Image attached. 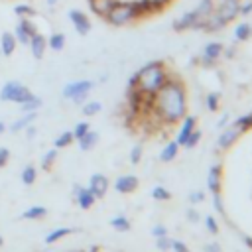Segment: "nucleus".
<instances>
[{"label": "nucleus", "instance_id": "obj_1", "mask_svg": "<svg viewBox=\"0 0 252 252\" xmlns=\"http://www.w3.org/2000/svg\"><path fill=\"white\" fill-rule=\"evenodd\" d=\"M187 100H185V87L181 81L169 77L165 85L154 94L152 114H156L165 124H175L185 116Z\"/></svg>", "mask_w": 252, "mask_h": 252}, {"label": "nucleus", "instance_id": "obj_2", "mask_svg": "<svg viewBox=\"0 0 252 252\" xmlns=\"http://www.w3.org/2000/svg\"><path fill=\"white\" fill-rule=\"evenodd\" d=\"M169 77H171V73L165 69V65L161 61H150L138 73H134L130 77L128 87H138L146 94H156L165 85V81Z\"/></svg>", "mask_w": 252, "mask_h": 252}, {"label": "nucleus", "instance_id": "obj_3", "mask_svg": "<svg viewBox=\"0 0 252 252\" xmlns=\"http://www.w3.org/2000/svg\"><path fill=\"white\" fill-rule=\"evenodd\" d=\"M213 12H215V2H213V0H201L193 10L181 14V16L171 24V28H173L175 32H187V30H201V32H203L205 22H207V18H209Z\"/></svg>", "mask_w": 252, "mask_h": 252}, {"label": "nucleus", "instance_id": "obj_4", "mask_svg": "<svg viewBox=\"0 0 252 252\" xmlns=\"http://www.w3.org/2000/svg\"><path fill=\"white\" fill-rule=\"evenodd\" d=\"M104 20L108 24H112V26L132 24L134 20H138V12H136L134 2H120V0H116V4L108 10V14L104 16Z\"/></svg>", "mask_w": 252, "mask_h": 252}, {"label": "nucleus", "instance_id": "obj_5", "mask_svg": "<svg viewBox=\"0 0 252 252\" xmlns=\"http://www.w3.org/2000/svg\"><path fill=\"white\" fill-rule=\"evenodd\" d=\"M32 96H33V93H32L26 85H22L20 81H8V83H4V87L0 89V100H4V102L22 104V102H26V100L32 98Z\"/></svg>", "mask_w": 252, "mask_h": 252}, {"label": "nucleus", "instance_id": "obj_6", "mask_svg": "<svg viewBox=\"0 0 252 252\" xmlns=\"http://www.w3.org/2000/svg\"><path fill=\"white\" fill-rule=\"evenodd\" d=\"M93 87H94V83L89 81V79L73 81V83H67L63 87V96L73 100V102H77V104H81V102H85V98H87V94L91 93Z\"/></svg>", "mask_w": 252, "mask_h": 252}, {"label": "nucleus", "instance_id": "obj_7", "mask_svg": "<svg viewBox=\"0 0 252 252\" xmlns=\"http://www.w3.org/2000/svg\"><path fill=\"white\" fill-rule=\"evenodd\" d=\"M240 0H222V2H219L217 6H215V16L226 26V24H230L234 18H238L240 16Z\"/></svg>", "mask_w": 252, "mask_h": 252}, {"label": "nucleus", "instance_id": "obj_8", "mask_svg": "<svg viewBox=\"0 0 252 252\" xmlns=\"http://www.w3.org/2000/svg\"><path fill=\"white\" fill-rule=\"evenodd\" d=\"M12 33H14V37H16L18 43L28 45V43H30V37H32L33 33H37V28H35V24H33L30 18H20V22L16 24V28H14Z\"/></svg>", "mask_w": 252, "mask_h": 252}, {"label": "nucleus", "instance_id": "obj_9", "mask_svg": "<svg viewBox=\"0 0 252 252\" xmlns=\"http://www.w3.org/2000/svg\"><path fill=\"white\" fill-rule=\"evenodd\" d=\"M67 16H69V20H71V24H73V28H75V32H77L79 35H87V33L91 32V20L87 18L85 12L73 8V10H69Z\"/></svg>", "mask_w": 252, "mask_h": 252}, {"label": "nucleus", "instance_id": "obj_10", "mask_svg": "<svg viewBox=\"0 0 252 252\" xmlns=\"http://www.w3.org/2000/svg\"><path fill=\"white\" fill-rule=\"evenodd\" d=\"M222 51H224L222 43H219V41H209V43L203 47V55H201L203 65H215V61L222 55Z\"/></svg>", "mask_w": 252, "mask_h": 252}, {"label": "nucleus", "instance_id": "obj_11", "mask_svg": "<svg viewBox=\"0 0 252 252\" xmlns=\"http://www.w3.org/2000/svg\"><path fill=\"white\" fill-rule=\"evenodd\" d=\"M106 189H108V179H106L102 173H94V175H91V181H89V191L94 195V199L104 197Z\"/></svg>", "mask_w": 252, "mask_h": 252}, {"label": "nucleus", "instance_id": "obj_12", "mask_svg": "<svg viewBox=\"0 0 252 252\" xmlns=\"http://www.w3.org/2000/svg\"><path fill=\"white\" fill-rule=\"evenodd\" d=\"M30 51H32V55L35 57V59H41L43 57V53H45V49H47V39H45V35H41L39 32L37 33H33L32 37H30Z\"/></svg>", "mask_w": 252, "mask_h": 252}, {"label": "nucleus", "instance_id": "obj_13", "mask_svg": "<svg viewBox=\"0 0 252 252\" xmlns=\"http://www.w3.org/2000/svg\"><path fill=\"white\" fill-rule=\"evenodd\" d=\"M242 134V130L236 126V124H232V126H228V128H224L222 130V134L219 136V148H230L236 140H238V136Z\"/></svg>", "mask_w": 252, "mask_h": 252}, {"label": "nucleus", "instance_id": "obj_14", "mask_svg": "<svg viewBox=\"0 0 252 252\" xmlns=\"http://www.w3.org/2000/svg\"><path fill=\"white\" fill-rule=\"evenodd\" d=\"M16 45H18V41H16L14 33L12 32H2V35H0V51H2V55L10 57L16 51Z\"/></svg>", "mask_w": 252, "mask_h": 252}, {"label": "nucleus", "instance_id": "obj_15", "mask_svg": "<svg viewBox=\"0 0 252 252\" xmlns=\"http://www.w3.org/2000/svg\"><path fill=\"white\" fill-rule=\"evenodd\" d=\"M73 195H75V199H77V203H79V207H81V209H89V207L94 203V195L89 191V187L85 189V187L75 185Z\"/></svg>", "mask_w": 252, "mask_h": 252}, {"label": "nucleus", "instance_id": "obj_16", "mask_svg": "<svg viewBox=\"0 0 252 252\" xmlns=\"http://www.w3.org/2000/svg\"><path fill=\"white\" fill-rule=\"evenodd\" d=\"M195 124H197V118H195V116H183V126H181V130H179V134H177V140H175L179 146L185 144L187 136L195 130Z\"/></svg>", "mask_w": 252, "mask_h": 252}, {"label": "nucleus", "instance_id": "obj_17", "mask_svg": "<svg viewBox=\"0 0 252 252\" xmlns=\"http://www.w3.org/2000/svg\"><path fill=\"white\" fill-rule=\"evenodd\" d=\"M114 187H116L118 193H130V191H134L138 187V179L134 175H122V177L116 179Z\"/></svg>", "mask_w": 252, "mask_h": 252}, {"label": "nucleus", "instance_id": "obj_18", "mask_svg": "<svg viewBox=\"0 0 252 252\" xmlns=\"http://www.w3.org/2000/svg\"><path fill=\"white\" fill-rule=\"evenodd\" d=\"M116 4V0H89V6H91V12L104 18L108 14V10Z\"/></svg>", "mask_w": 252, "mask_h": 252}, {"label": "nucleus", "instance_id": "obj_19", "mask_svg": "<svg viewBox=\"0 0 252 252\" xmlns=\"http://www.w3.org/2000/svg\"><path fill=\"white\" fill-rule=\"evenodd\" d=\"M35 112H24L18 120H14L12 124H10V132H20V130H26L33 120H35Z\"/></svg>", "mask_w": 252, "mask_h": 252}, {"label": "nucleus", "instance_id": "obj_20", "mask_svg": "<svg viewBox=\"0 0 252 252\" xmlns=\"http://www.w3.org/2000/svg\"><path fill=\"white\" fill-rule=\"evenodd\" d=\"M96 142H98V134L93 132V130H89L85 136L79 138V148H81L83 152H89V150H93V148L96 146Z\"/></svg>", "mask_w": 252, "mask_h": 252}, {"label": "nucleus", "instance_id": "obj_21", "mask_svg": "<svg viewBox=\"0 0 252 252\" xmlns=\"http://www.w3.org/2000/svg\"><path fill=\"white\" fill-rule=\"evenodd\" d=\"M207 185H209V189H211L213 193H219V189H220V165H213V167H211Z\"/></svg>", "mask_w": 252, "mask_h": 252}, {"label": "nucleus", "instance_id": "obj_22", "mask_svg": "<svg viewBox=\"0 0 252 252\" xmlns=\"http://www.w3.org/2000/svg\"><path fill=\"white\" fill-rule=\"evenodd\" d=\"M45 215H47V209H45V207H41V205H33V207H30V209H26V211L22 213V219L37 220V219H41V217H45Z\"/></svg>", "mask_w": 252, "mask_h": 252}, {"label": "nucleus", "instance_id": "obj_23", "mask_svg": "<svg viewBox=\"0 0 252 252\" xmlns=\"http://www.w3.org/2000/svg\"><path fill=\"white\" fill-rule=\"evenodd\" d=\"M45 39H47V47H49L51 51H61V49L65 47V35L59 33V32L51 33V35L45 37Z\"/></svg>", "mask_w": 252, "mask_h": 252}, {"label": "nucleus", "instance_id": "obj_24", "mask_svg": "<svg viewBox=\"0 0 252 252\" xmlns=\"http://www.w3.org/2000/svg\"><path fill=\"white\" fill-rule=\"evenodd\" d=\"M250 35H252V24L240 22V24L234 28V37H236V41H246Z\"/></svg>", "mask_w": 252, "mask_h": 252}, {"label": "nucleus", "instance_id": "obj_25", "mask_svg": "<svg viewBox=\"0 0 252 252\" xmlns=\"http://www.w3.org/2000/svg\"><path fill=\"white\" fill-rule=\"evenodd\" d=\"M71 232H73V228H69V226L55 228V230H51V232L45 236V244H53V242H57L59 238H63V236H67V234H71Z\"/></svg>", "mask_w": 252, "mask_h": 252}, {"label": "nucleus", "instance_id": "obj_26", "mask_svg": "<svg viewBox=\"0 0 252 252\" xmlns=\"http://www.w3.org/2000/svg\"><path fill=\"white\" fill-rule=\"evenodd\" d=\"M177 152H179V144L177 142H169L165 148H163V152H161V161H171L175 156H177Z\"/></svg>", "mask_w": 252, "mask_h": 252}, {"label": "nucleus", "instance_id": "obj_27", "mask_svg": "<svg viewBox=\"0 0 252 252\" xmlns=\"http://www.w3.org/2000/svg\"><path fill=\"white\" fill-rule=\"evenodd\" d=\"M14 14L18 18H32V16H35V8L30 6V4H16L14 6Z\"/></svg>", "mask_w": 252, "mask_h": 252}, {"label": "nucleus", "instance_id": "obj_28", "mask_svg": "<svg viewBox=\"0 0 252 252\" xmlns=\"http://www.w3.org/2000/svg\"><path fill=\"white\" fill-rule=\"evenodd\" d=\"M39 106H41V98H39V96H35V94H33L32 98H28L26 102H22V104H20V108H22L24 112H35Z\"/></svg>", "mask_w": 252, "mask_h": 252}, {"label": "nucleus", "instance_id": "obj_29", "mask_svg": "<svg viewBox=\"0 0 252 252\" xmlns=\"http://www.w3.org/2000/svg\"><path fill=\"white\" fill-rule=\"evenodd\" d=\"M75 138H73V132H63V134H59L57 138H55V142H53V146L57 148V150H61V148H67L71 142H73Z\"/></svg>", "mask_w": 252, "mask_h": 252}, {"label": "nucleus", "instance_id": "obj_30", "mask_svg": "<svg viewBox=\"0 0 252 252\" xmlns=\"http://www.w3.org/2000/svg\"><path fill=\"white\" fill-rule=\"evenodd\" d=\"M35 177H37L35 167H33V165H26V167H24V171H22V181H24L26 185H33Z\"/></svg>", "mask_w": 252, "mask_h": 252}, {"label": "nucleus", "instance_id": "obj_31", "mask_svg": "<svg viewBox=\"0 0 252 252\" xmlns=\"http://www.w3.org/2000/svg\"><path fill=\"white\" fill-rule=\"evenodd\" d=\"M57 159V148H53V150H49V152H45V156L41 158V167L43 169H49L51 165H53V161Z\"/></svg>", "mask_w": 252, "mask_h": 252}, {"label": "nucleus", "instance_id": "obj_32", "mask_svg": "<svg viewBox=\"0 0 252 252\" xmlns=\"http://www.w3.org/2000/svg\"><path fill=\"white\" fill-rule=\"evenodd\" d=\"M100 102H96V100H91V102H87V104H83V114L85 116H94L96 112H100Z\"/></svg>", "mask_w": 252, "mask_h": 252}, {"label": "nucleus", "instance_id": "obj_33", "mask_svg": "<svg viewBox=\"0 0 252 252\" xmlns=\"http://www.w3.org/2000/svg\"><path fill=\"white\" fill-rule=\"evenodd\" d=\"M110 224H112V228H116V230H120V232L130 230V222H128V219H124V217H116V219H112Z\"/></svg>", "mask_w": 252, "mask_h": 252}, {"label": "nucleus", "instance_id": "obj_34", "mask_svg": "<svg viewBox=\"0 0 252 252\" xmlns=\"http://www.w3.org/2000/svg\"><path fill=\"white\" fill-rule=\"evenodd\" d=\"M242 132H246V130H250L252 128V112L250 114H244V116H240L236 122H234Z\"/></svg>", "mask_w": 252, "mask_h": 252}, {"label": "nucleus", "instance_id": "obj_35", "mask_svg": "<svg viewBox=\"0 0 252 252\" xmlns=\"http://www.w3.org/2000/svg\"><path fill=\"white\" fill-rule=\"evenodd\" d=\"M89 130H91V128H89V122H79V124L73 128V138H75V140H79V138H81V136H85Z\"/></svg>", "mask_w": 252, "mask_h": 252}, {"label": "nucleus", "instance_id": "obj_36", "mask_svg": "<svg viewBox=\"0 0 252 252\" xmlns=\"http://www.w3.org/2000/svg\"><path fill=\"white\" fill-rule=\"evenodd\" d=\"M199 140H201V132H199V130H193V132L187 136V140H185L183 146H185V148H195Z\"/></svg>", "mask_w": 252, "mask_h": 252}, {"label": "nucleus", "instance_id": "obj_37", "mask_svg": "<svg viewBox=\"0 0 252 252\" xmlns=\"http://www.w3.org/2000/svg\"><path fill=\"white\" fill-rule=\"evenodd\" d=\"M152 195H154V199H159V201H169V199H171V195H169L163 187H156V189L152 191Z\"/></svg>", "mask_w": 252, "mask_h": 252}, {"label": "nucleus", "instance_id": "obj_38", "mask_svg": "<svg viewBox=\"0 0 252 252\" xmlns=\"http://www.w3.org/2000/svg\"><path fill=\"white\" fill-rule=\"evenodd\" d=\"M207 108H209V110H217V108H219V94H217V93L207 94Z\"/></svg>", "mask_w": 252, "mask_h": 252}, {"label": "nucleus", "instance_id": "obj_39", "mask_svg": "<svg viewBox=\"0 0 252 252\" xmlns=\"http://www.w3.org/2000/svg\"><path fill=\"white\" fill-rule=\"evenodd\" d=\"M140 158H142V144H138V146L132 148V152H130V161H132V163H138Z\"/></svg>", "mask_w": 252, "mask_h": 252}, {"label": "nucleus", "instance_id": "obj_40", "mask_svg": "<svg viewBox=\"0 0 252 252\" xmlns=\"http://www.w3.org/2000/svg\"><path fill=\"white\" fill-rule=\"evenodd\" d=\"M171 248H173L175 252H189V248H187L181 240H171Z\"/></svg>", "mask_w": 252, "mask_h": 252}, {"label": "nucleus", "instance_id": "obj_41", "mask_svg": "<svg viewBox=\"0 0 252 252\" xmlns=\"http://www.w3.org/2000/svg\"><path fill=\"white\" fill-rule=\"evenodd\" d=\"M8 159H10V152L6 148H0V167H4L8 163Z\"/></svg>", "mask_w": 252, "mask_h": 252}, {"label": "nucleus", "instance_id": "obj_42", "mask_svg": "<svg viewBox=\"0 0 252 252\" xmlns=\"http://www.w3.org/2000/svg\"><path fill=\"white\" fill-rule=\"evenodd\" d=\"M158 246L161 250H167L171 246V240H167V236H158Z\"/></svg>", "mask_w": 252, "mask_h": 252}, {"label": "nucleus", "instance_id": "obj_43", "mask_svg": "<svg viewBox=\"0 0 252 252\" xmlns=\"http://www.w3.org/2000/svg\"><path fill=\"white\" fill-rule=\"evenodd\" d=\"M252 12V0H248V2H244V4H240V14L242 16H248Z\"/></svg>", "mask_w": 252, "mask_h": 252}, {"label": "nucleus", "instance_id": "obj_44", "mask_svg": "<svg viewBox=\"0 0 252 252\" xmlns=\"http://www.w3.org/2000/svg\"><path fill=\"white\" fill-rule=\"evenodd\" d=\"M154 236H165L167 234V230H165V226H161V224H158V226H154Z\"/></svg>", "mask_w": 252, "mask_h": 252}, {"label": "nucleus", "instance_id": "obj_45", "mask_svg": "<svg viewBox=\"0 0 252 252\" xmlns=\"http://www.w3.org/2000/svg\"><path fill=\"white\" fill-rule=\"evenodd\" d=\"M207 226H209V230H211L213 234H217V230H219V228H217V224H215V219H213V217H207Z\"/></svg>", "mask_w": 252, "mask_h": 252}, {"label": "nucleus", "instance_id": "obj_46", "mask_svg": "<svg viewBox=\"0 0 252 252\" xmlns=\"http://www.w3.org/2000/svg\"><path fill=\"white\" fill-rule=\"evenodd\" d=\"M213 199H215V209H217L219 213H222V205H220V197H219V193H213Z\"/></svg>", "mask_w": 252, "mask_h": 252}, {"label": "nucleus", "instance_id": "obj_47", "mask_svg": "<svg viewBox=\"0 0 252 252\" xmlns=\"http://www.w3.org/2000/svg\"><path fill=\"white\" fill-rule=\"evenodd\" d=\"M205 250H207V252H219V244H207Z\"/></svg>", "mask_w": 252, "mask_h": 252}, {"label": "nucleus", "instance_id": "obj_48", "mask_svg": "<svg viewBox=\"0 0 252 252\" xmlns=\"http://www.w3.org/2000/svg\"><path fill=\"white\" fill-rule=\"evenodd\" d=\"M26 132H28V138H33V136H35V128H33L32 124L26 128Z\"/></svg>", "mask_w": 252, "mask_h": 252}, {"label": "nucleus", "instance_id": "obj_49", "mask_svg": "<svg viewBox=\"0 0 252 252\" xmlns=\"http://www.w3.org/2000/svg\"><path fill=\"white\" fill-rule=\"evenodd\" d=\"M226 122H228V114H224V116H222V118H220V120H219V126H220V128H222V126H224V124H226Z\"/></svg>", "mask_w": 252, "mask_h": 252}, {"label": "nucleus", "instance_id": "obj_50", "mask_svg": "<svg viewBox=\"0 0 252 252\" xmlns=\"http://www.w3.org/2000/svg\"><path fill=\"white\" fill-rule=\"evenodd\" d=\"M187 217H189V219H193V220H195V219H197V213H195V211H189V213H187Z\"/></svg>", "mask_w": 252, "mask_h": 252}, {"label": "nucleus", "instance_id": "obj_51", "mask_svg": "<svg viewBox=\"0 0 252 252\" xmlns=\"http://www.w3.org/2000/svg\"><path fill=\"white\" fill-rule=\"evenodd\" d=\"M45 2H47V6H49V8H53V6L57 4V0H45Z\"/></svg>", "mask_w": 252, "mask_h": 252}, {"label": "nucleus", "instance_id": "obj_52", "mask_svg": "<svg viewBox=\"0 0 252 252\" xmlns=\"http://www.w3.org/2000/svg\"><path fill=\"white\" fill-rule=\"evenodd\" d=\"M4 130H6V124H4V122H0V136L4 134Z\"/></svg>", "mask_w": 252, "mask_h": 252}, {"label": "nucleus", "instance_id": "obj_53", "mask_svg": "<svg viewBox=\"0 0 252 252\" xmlns=\"http://www.w3.org/2000/svg\"><path fill=\"white\" fill-rule=\"evenodd\" d=\"M244 240H246V244H248V246L252 248V240H250V238H244Z\"/></svg>", "mask_w": 252, "mask_h": 252}, {"label": "nucleus", "instance_id": "obj_54", "mask_svg": "<svg viewBox=\"0 0 252 252\" xmlns=\"http://www.w3.org/2000/svg\"><path fill=\"white\" fill-rule=\"evenodd\" d=\"M171 2H173V0H163V4H165V6H167V4H171Z\"/></svg>", "mask_w": 252, "mask_h": 252}, {"label": "nucleus", "instance_id": "obj_55", "mask_svg": "<svg viewBox=\"0 0 252 252\" xmlns=\"http://www.w3.org/2000/svg\"><path fill=\"white\" fill-rule=\"evenodd\" d=\"M213 2H217V4H219V2H222V0H213Z\"/></svg>", "mask_w": 252, "mask_h": 252}, {"label": "nucleus", "instance_id": "obj_56", "mask_svg": "<svg viewBox=\"0 0 252 252\" xmlns=\"http://www.w3.org/2000/svg\"><path fill=\"white\" fill-rule=\"evenodd\" d=\"M2 242H4V240H2V236H0V246H2Z\"/></svg>", "mask_w": 252, "mask_h": 252}]
</instances>
